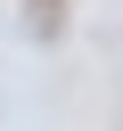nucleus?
<instances>
[{
  "label": "nucleus",
  "instance_id": "obj_1",
  "mask_svg": "<svg viewBox=\"0 0 123 131\" xmlns=\"http://www.w3.org/2000/svg\"><path fill=\"white\" fill-rule=\"evenodd\" d=\"M57 25H66V0H33V33H41V41H49V33H57Z\"/></svg>",
  "mask_w": 123,
  "mask_h": 131
}]
</instances>
